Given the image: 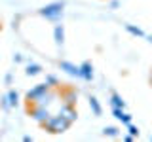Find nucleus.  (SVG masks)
Instances as JSON below:
<instances>
[{"instance_id": "f257e3e1", "label": "nucleus", "mask_w": 152, "mask_h": 142, "mask_svg": "<svg viewBox=\"0 0 152 142\" xmlns=\"http://www.w3.org/2000/svg\"><path fill=\"white\" fill-rule=\"evenodd\" d=\"M69 127H70V123L65 117H61L59 114L57 116H50L48 121L44 123V129L48 133H51V135H63L65 131H69Z\"/></svg>"}, {"instance_id": "f03ea898", "label": "nucleus", "mask_w": 152, "mask_h": 142, "mask_svg": "<svg viewBox=\"0 0 152 142\" xmlns=\"http://www.w3.org/2000/svg\"><path fill=\"white\" fill-rule=\"evenodd\" d=\"M63 8H65L63 2H51V4H48V6H44L42 9H38V13H40L42 17H46V19L55 21V19L63 17Z\"/></svg>"}, {"instance_id": "7ed1b4c3", "label": "nucleus", "mask_w": 152, "mask_h": 142, "mask_svg": "<svg viewBox=\"0 0 152 142\" xmlns=\"http://www.w3.org/2000/svg\"><path fill=\"white\" fill-rule=\"evenodd\" d=\"M28 116H31L36 123L44 125L51 114H50V110H48V106H40V104H28Z\"/></svg>"}, {"instance_id": "20e7f679", "label": "nucleus", "mask_w": 152, "mask_h": 142, "mask_svg": "<svg viewBox=\"0 0 152 142\" xmlns=\"http://www.w3.org/2000/svg\"><path fill=\"white\" fill-rule=\"evenodd\" d=\"M50 89H51V87H50V85H48L46 82H44V83H36V85H34V87H32V89H28V91H27L25 99L28 101V104H31V102H34V101H36L38 97H40L42 93L50 91Z\"/></svg>"}, {"instance_id": "39448f33", "label": "nucleus", "mask_w": 152, "mask_h": 142, "mask_svg": "<svg viewBox=\"0 0 152 142\" xmlns=\"http://www.w3.org/2000/svg\"><path fill=\"white\" fill-rule=\"evenodd\" d=\"M59 116H61V117H65V120L69 121L70 125H72V123L78 120V112H76V106H74V104H66V102H65L63 106L59 108Z\"/></svg>"}, {"instance_id": "423d86ee", "label": "nucleus", "mask_w": 152, "mask_h": 142, "mask_svg": "<svg viewBox=\"0 0 152 142\" xmlns=\"http://www.w3.org/2000/svg\"><path fill=\"white\" fill-rule=\"evenodd\" d=\"M59 68L66 72L69 76H72V78H80V66H76L74 63H69V61H61L59 63Z\"/></svg>"}, {"instance_id": "0eeeda50", "label": "nucleus", "mask_w": 152, "mask_h": 142, "mask_svg": "<svg viewBox=\"0 0 152 142\" xmlns=\"http://www.w3.org/2000/svg\"><path fill=\"white\" fill-rule=\"evenodd\" d=\"M80 78L86 80V82H91L93 80V64L89 63V61H86V63L80 64Z\"/></svg>"}, {"instance_id": "6e6552de", "label": "nucleus", "mask_w": 152, "mask_h": 142, "mask_svg": "<svg viewBox=\"0 0 152 142\" xmlns=\"http://www.w3.org/2000/svg\"><path fill=\"white\" fill-rule=\"evenodd\" d=\"M61 97H63V101L66 104H74V106H76V102H78V91L72 89V87H66L65 91L61 93Z\"/></svg>"}, {"instance_id": "1a4fd4ad", "label": "nucleus", "mask_w": 152, "mask_h": 142, "mask_svg": "<svg viewBox=\"0 0 152 142\" xmlns=\"http://www.w3.org/2000/svg\"><path fill=\"white\" fill-rule=\"evenodd\" d=\"M112 114H114V117H116L118 121L126 123V125H127V123H131V120H133V116L126 112V108H112Z\"/></svg>"}, {"instance_id": "9d476101", "label": "nucleus", "mask_w": 152, "mask_h": 142, "mask_svg": "<svg viewBox=\"0 0 152 142\" xmlns=\"http://www.w3.org/2000/svg\"><path fill=\"white\" fill-rule=\"evenodd\" d=\"M53 99H55V93H53V91H51V89H50V91L42 93L40 97H38L34 102H31V104H40V106H48V104H50L51 101H53Z\"/></svg>"}, {"instance_id": "9b49d317", "label": "nucleus", "mask_w": 152, "mask_h": 142, "mask_svg": "<svg viewBox=\"0 0 152 142\" xmlns=\"http://www.w3.org/2000/svg\"><path fill=\"white\" fill-rule=\"evenodd\" d=\"M53 40H55L57 46H63V42H65V28H63V25H55L53 27Z\"/></svg>"}, {"instance_id": "f8f14e48", "label": "nucleus", "mask_w": 152, "mask_h": 142, "mask_svg": "<svg viewBox=\"0 0 152 142\" xmlns=\"http://www.w3.org/2000/svg\"><path fill=\"white\" fill-rule=\"evenodd\" d=\"M110 104H112V108H126V101H124L122 95H118V93L110 95Z\"/></svg>"}, {"instance_id": "ddd939ff", "label": "nucleus", "mask_w": 152, "mask_h": 142, "mask_svg": "<svg viewBox=\"0 0 152 142\" xmlns=\"http://www.w3.org/2000/svg\"><path fill=\"white\" fill-rule=\"evenodd\" d=\"M89 108H91L93 116H101V114H103V106L99 104V101L95 97H89Z\"/></svg>"}, {"instance_id": "4468645a", "label": "nucleus", "mask_w": 152, "mask_h": 142, "mask_svg": "<svg viewBox=\"0 0 152 142\" xmlns=\"http://www.w3.org/2000/svg\"><path fill=\"white\" fill-rule=\"evenodd\" d=\"M6 97H8V102H10V106H12V108H15L17 104H19V93L15 91V89H10V91L6 93Z\"/></svg>"}, {"instance_id": "2eb2a0df", "label": "nucleus", "mask_w": 152, "mask_h": 142, "mask_svg": "<svg viewBox=\"0 0 152 142\" xmlns=\"http://www.w3.org/2000/svg\"><path fill=\"white\" fill-rule=\"evenodd\" d=\"M40 72H42V66L38 64V63H28L27 64V70H25L27 76H38Z\"/></svg>"}, {"instance_id": "dca6fc26", "label": "nucleus", "mask_w": 152, "mask_h": 142, "mask_svg": "<svg viewBox=\"0 0 152 142\" xmlns=\"http://www.w3.org/2000/svg\"><path fill=\"white\" fill-rule=\"evenodd\" d=\"M103 135H104V136H110V138H114V136L120 135V129H118V127L108 125V127H104V129H103Z\"/></svg>"}, {"instance_id": "f3484780", "label": "nucleus", "mask_w": 152, "mask_h": 142, "mask_svg": "<svg viewBox=\"0 0 152 142\" xmlns=\"http://www.w3.org/2000/svg\"><path fill=\"white\" fill-rule=\"evenodd\" d=\"M126 30L129 32V34H133V36H139V38L145 36V32H142L139 27H135V25H126Z\"/></svg>"}, {"instance_id": "a211bd4d", "label": "nucleus", "mask_w": 152, "mask_h": 142, "mask_svg": "<svg viewBox=\"0 0 152 142\" xmlns=\"http://www.w3.org/2000/svg\"><path fill=\"white\" fill-rule=\"evenodd\" d=\"M46 83L50 85L51 89H53V87H57V85H59V80H57V76H53V74H48V76H46Z\"/></svg>"}, {"instance_id": "6ab92c4d", "label": "nucleus", "mask_w": 152, "mask_h": 142, "mask_svg": "<svg viewBox=\"0 0 152 142\" xmlns=\"http://www.w3.org/2000/svg\"><path fill=\"white\" fill-rule=\"evenodd\" d=\"M0 106H2V110H12V106H10V102H8V97H6V95H4V97L2 99H0Z\"/></svg>"}, {"instance_id": "aec40b11", "label": "nucleus", "mask_w": 152, "mask_h": 142, "mask_svg": "<svg viewBox=\"0 0 152 142\" xmlns=\"http://www.w3.org/2000/svg\"><path fill=\"white\" fill-rule=\"evenodd\" d=\"M127 131H129V135H131V136H135V138L139 136V129H137L133 123H127Z\"/></svg>"}, {"instance_id": "412c9836", "label": "nucleus", "mask_w": 152, "mask_h": 142, "mask_svg": "<svg viewBox=\"0 0 152 142\" xmlns=\"http://www.w3.org/2000/svg\"><path fill=\"white\" fill-rule=\"evenodd\" d=\"M110 8H112V9L120 8V0H110Z\"/></svg>"}, {"instance_id": "4be33fe9", "label": "nucleus", "mask_w": 152, "mask_h": 142, "mask_svg": "<svg viewBox=\"0 0 152 142\" xmlns=\"http://www.w3.org/2000/svg\"><path fill=\"white\" fill-rule=\"evenodd\" d=\"M13 61H15V63H23V55H13Z\"/></svg>"}, {"instance_id": "5701e85b", "label": "nucleus", "mask_w": 152, "mask_h": 142, "mask_svg": "<svg viewBox=\"0 0 152 142\" xmlns=\"http://www.w3.org/2000/svg\"><path fill=\"white\" fill-rule=\"evenodd\" d=\"M4 80H6V83L10 85V83L13 82V76H12V74H6V78H4Z\"/></svg>"}, {"instance_id": "b1692460", "label": "nucleus", "mask_w": 152, "mask_h": 142, "mask_svg": "<svg viewBox=\"0 0 152 142\" xmlns=\"http://www.w3.org/2000/svg\"><path fill=\"white\" fill-rule=\"evenodd\" d=\"M124 140H126V142H133V140H135V136H131V135H126V136H124Z\"/></svg>"}, {"instance_id": "393cba45", "label": "nucleus", "mask_w": 152, "mask_h": 142, "mask_svg": "<svg viewBox=\"0 0 152 142\" xmlns=\"http://www.w3.org/2000/svg\"><path fill=\"white\" fill-rule=\"evenodd\" d=\"M23 140H25V142H32V136L31 135H25V136H23Z\"/></svg>"}, {"instance_id": "a878e982", "label": "nucleus", "mask_w": 152, "mask_h": 142, "mask_svg": "<svg viewBox=\"0 0 152 142\" xmlns=\"http://www.w3.org/2000/svg\"><path fill=\"white\" fill-rule=\"evenodd\" d=\"M148 42H150V44H152V36H148Z\"/></svg>"}, {"instance_id": "bb28decb", "label": "nucleus", "mask_w": 152, "mask_h": 142, "mask_svg": "<svg viewBox=\"0 0 152 142\" xmlns=\"http://www.w3.org/2000/svg\"><path fill=\"white\" fill-rule=\"evenodd\" d=\"M148 140H150V142H152V135H150V136H148Z\"/></svg>"}, {"instance_id": "cd10ccee", "label": "nucleus", "mask_w": 152, "mask_h": 142, "mask_svg": "<svg viewBox=\"0 0 152 142\" xmlns=\"http://www.w3.org/2000/svg\"><path fill=\"white\" fill-rule=\"evenodd\" d=\"M150 82H152V76H150Z\"/></svg>"}]
</instances>
